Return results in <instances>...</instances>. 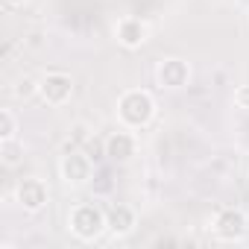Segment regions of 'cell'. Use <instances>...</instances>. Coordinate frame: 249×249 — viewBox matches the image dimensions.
I'll return each instance as SVG.
<instances>
[{"label": "cell", "mask_w": 249, "mask_h": 249, "mask_svg": "<svg viewBox=\"0 0 249 249\" xmlns=\"http://www.w3.org/2000/svg\"><path fill=\"white\" fill-rule=\"evenodd\" d=\"M21 161H24V144L18 138L0 141V164L3 167H18Z\"/></svg>", "instance_id": "obj_11"}, {"label": "cell", "mask_w": 249, "mask_h": 249, "mask_svg": "<svg viewBox=\"0 0 249 249\" xmlns=\"http://www.w3.org/2000/svg\"><path fill=\"white\" fill-rule=\"evenodd\" d=\"M208 229L211 234L220 240V243H240L246 234H249V217L243 208H234V205H223L211 214L208 220Z\"/></svg>", "instance_id": "obj_3"}, {"label": "cell", "mask_w": 249, "mask_h": 249, "mask_svg": "<svg viewBox=\"0 0 249 249\" xmlns=\"http://www.w3.org/2000/svg\"><path fill=\"white\" fill-rule=\"evenodd\" d=\"M15 202H18L27 214H38V211H44L47 202H50V188H47V182L38 179V176H27V179H21V182L15 185Z\"/></svg>", "instance_id": "obj_7"}, {"label": "cell", "mask_w": 249, "mask_h": 249, "mask_svg": "<svg viewBox=\"0 0 249 249\" xmlns=\"http://www.w3.org/2000/svg\"><path fill=\"white\" fill-rule=\"evenodd\" d=\"M68 231L79 243H94L106 234V208L97 202H73L68 211Z\"/></svg>", "instance_id": "obj_2"}, {"label": "cell", "mask_w": 249, "mask_h": 249, "mask_svg": "<svg viewBox=\"0 0 249 249\" xmlns=\"http://www.w3.org/2000/svg\"><path fill=\"white\" fill-rule=\"evenodd\" d=\"M114 38L123 50H141L150 41V24L138 15H123L114 24Z\"/></svg>", "instance_id": "obj_8"}, {"label": "cell", "mask_w": 249, "mask_h": 249, "mask_svg": "<svg viewBox=\"0 0 249 249\" xmlns=\"http://www.w3.org/2000/svg\"><path fill=\"white\" fill-rule=\"evenodd\" d=\"M103 153L114 164H129L138 156V135H135V129L117 126L114 132H108L106 141H103Z\"/></svg>", "instance_id": "obj_6"}, {"label": "cell", "mask_w": 249, "mask_h": 249, "mask_svg": "<svg viewBox=\"0 0 249 249\" xmlns=\"http://www.w3.org/2000/svg\"><path fill=\"white\" fill-rule=\"evenodd\" d=\"M246 30H249V12H246Z\"/></svg>", "instance_id": "obj_16"}, {"label": "cell", "mask_w": 249, "mask_h": 249, "mask_svg": "<svg viewBox=\"0 0 249 249\" xmlns=\"http://www.w3.org/2000/svg\"><path fill=\"white\" fill-rule=\"evenodd\" d=\"M18 138V117L12 108H0V141Z\"/></svg>", "instance_id": "obj_12"}, {"label": "cell", "mask_w": 249, "mask_h": 249, "mask_svg": "<svg viewBox=\"0 0 249 249\" xmlns=\"http://www.w3.org/2000/svg\"><path fill=\"white\" fill-rule=\"evenodd\" d=\"M156 82L164 91H182L191 82V65L179 56H167L156 65Z\"/></svg>", "instance_id": "obj_10"}, {"label": "cell", "mask_w": 249, "mask_h": 249, "mask_svg": "<svg viewBox=\"0 0 249 249\" xmlns=\"http://www.w3.org/2000/svg\"><path fill=\"white\" fill-rule=\"evenodd\" d=\"M73 97V76L65 71H47L38 76V100L50 108L68 106Z\"/></svg>", "instance_id": "obj_4"}, {"label": "cell", "mask_w": 249, "mask_h": 249, "mask_svg": "<svg viewBox=\"0 0 249 249\" xmlns=\"http://www.w3.org/2000/svg\"><path fill=\"white\" fill-rule=\"evenodd\" d=\"M15 97L18 100H30V97H38V79L33 76H24L15 82Z\"/></svg>", "instance_id": "obj_13"}, {"label": "cell", "mask_w": 249, "mask_h": 249, "mask_svg": "<svg viewBox=\"0 0 249 249\" xmlns=\"http://www.w3.org/2000/svg\"><path fill=\"white\" fill-rule=\"evenodd\" d=\"M138 229V211L126 202H111L106 208V234L111 240H123Z\"/></svg>", "instance_id": "obj_9"}, {"label": "cell", "mask_w": 249, "mask_h": 249, "mask_svg": "<svg viewBox=\"0 0 249 249\" xmlns=\"http://www.w3.org/2000/svg\"><path fill=\"white\" fill-rule=\"evenodd\" d=\"M3 3L9 6V9H21V6H27L30 0H3Z\"/></svg>", "instance_id": "obj_15"}, {"label": "cell", "mask_w": 249, "mask_h": 249, "mask_svg": "<svg viewBox=\"0 0 249 249\" xmlns=\"http://www.w3.org/2000/svg\"><path fill=\"white\" fill-rule=\"evenodd\" d=\"M59 176L68 188H85L94 179V161L82 150H65L59 159Z\"/></svg>", "instance_id": "obj_5"}, {"label": "cell", "mask_w": 249, "mask_h": 249, "mask_svg": "<svg viewBox=\"0 0 249 249\" xmlns=\"http://www.w3.org/2000/svg\"><path fill=\"white\" fill-rule=\"evenodd\" d=\"M231 100H234V106H237V108L249 111V82H246V85H237V88H234V97H231Z\"/></svg>", "instance_id": "obj_14"}, {"label": "cell", "mask_w": 249, "mask_h": 249, "mask_svg": "<svg viewBox=\"0 0 249 249\" xmlns=\"http://www.w3.org/2000/svg\"><path fill=\"white\" fill-rule=\"evenodd\" d=\"M156 111H159L156 97L147 88H126L117 97V103H114L117 123H120V126H126V129H135V132H141V129L150 126V123L156 120Z\"/></svg>", "instance_id": "obj_1"}]
</instances>
